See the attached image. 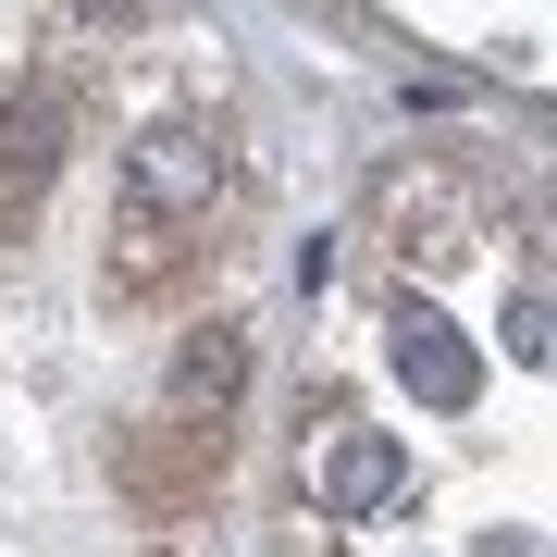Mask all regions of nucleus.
Here are the masks:
<instances>
[{
    "mask_svg": "<svg viewBox=\"0 0 557 557\" xmlns=\"http://www.w3.org/2000/svg\"><path fill=\"white\" fill-rule=\"evenodd\" d=\"M545 285H520V298H508V359H520V372H545Z\"/></svg>",
    "mask_w": 557,
    "mask_h": 557,
    "instance_id": "7",
    "label": "nucleus"
},
{
    "mask_svg": "<svg viewBox=\"0 0 557 557\" xmlns=\"http://www.w3.org/2000/svg\"><path fill=\"white\" fill-rule=\"evenodd\" d=\"M236 384H248V322H199V335L174 347V409L186 421H223Z\"/></svg>",
    "mask_w": 557,
    "mask_h": 557,
    "instance_id": "6",
    "label": "nucleus"
},
{
    "mask_svg": "<svg viewBox=\"0 0 557 557\" xmlns=\"http://www.w3.org/2000/svg\"><path fill=\"white\" fill-rule=\"evenodd\" d=\"M112 483H124V508H149V520L211 508L223 496V421H186V409L137 421V434L112 446Z\"/></svg>",
    "mask_w": 557,
    "mask_h": 557,
    "instance_id": "1",
    "label": "nucleus"
},
{
    "mask_svg": "<svg viewBox=\"0 0 557 557\" xmlns=\"http://www.w3.org/2000/svg\"><path fill=\"white\" fill-rule=\"evenodd\" d=\"M397 483H409V446L397 434H335V446H322V508H335V520H372Z\"/></svg>",
    "mask_w": 557,
    "mask_h": 557,
    "instance_id": "5",
    "label": "nucleus"
},
{
    "mask_svg": "<svg viewBox=\"0 0 557 557\" xmlns=\"http://www.w3.org/2000/svg\"><path fill=\"white\" fill-rule=\"evenodd\" d=\"M471 557H533V533H483V545H471Z\"/></svg>",
    "mask_w": 557,
    "mask_h": 557,
    "instance_id": "8",
    "label": "nucleus"
},
{
    "mask_svg": "<svg viewBox=\"0 0 557 557\" xmlns=\"http://www.w3.org/2000/svg\"><path fill=\"white\" fill-rule=\"evenodd\" d=\"M211 199H223V137L211 124H149L124 149V223L186 236V223H211Z\"/></svg>",
    "mask_w": 557,
    "mask_h": 557,
    "instance_id": "2",
    "label": "nucleus"
},
{
    "mask_svg": "<svg viewBox=\"0 0 557 557\" xmlns=\"http://www.w3.org/2000/svg\"><path fill=\"white\" fill-rule=\"evenodd\" d=\"M62 174V100L50 87H0V211H25Z\"/></svg>",
    "mask_w": 557,
    "mask_h": 557,
    "instance_id": "4",
    "label": "nucleus"
},
{
    "mask_svg": "<svg viewBox=\"0 0 557 557\" xmlns=\"http://www.w3.org/2000/svg\"><path fill=\"white\" fill-rule=\"evenodd\" d=\"M384 347H397V384H409L421 409H471L483 397V359L458 347V322L434 298H397V335H384Z\"/></svg>",
    "mask_w": 557,
    "mask_h": 557,
    "instance_id": "3",
    "label": "nucleus"
}]
</instances>
